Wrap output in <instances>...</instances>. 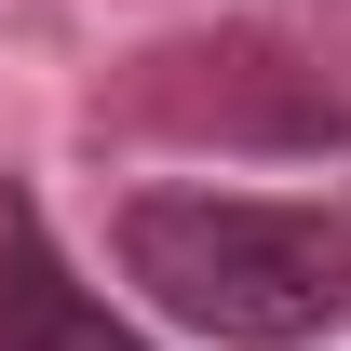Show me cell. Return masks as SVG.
<instances>
[{
	"instance_id": "6da1fadb",
	"label": "cell",
	"mask_w": 351,
	"mask_h": 351,
	"mask_svg": "<svg viewBox=\"0 0 351 351\" xmlns=\"http://www.w3.org/2000/svg\"><path fill=\"white\" fill-rule=\"evenodd\" d=\"M135 298L217 351H298L351 311V217L338 203H270V189H135L122 217Z\"/></svg>"
},
{
	"instance_id": "7a4b0ae2",
	"label": "cell",
	"mask_w": 351,
	"mask_h": 351,
	"mask_svg": "<svg viewBox=\"0 0 351 351\" xmlns=\"http://www.w3.org/2000/svg\"><path fill=\"white\" fill-rule=\"evenodd\" d=\"M0 351H149L82 270L54 257V230L27 189H0Z\"/></svg>"
}]
</instances>
